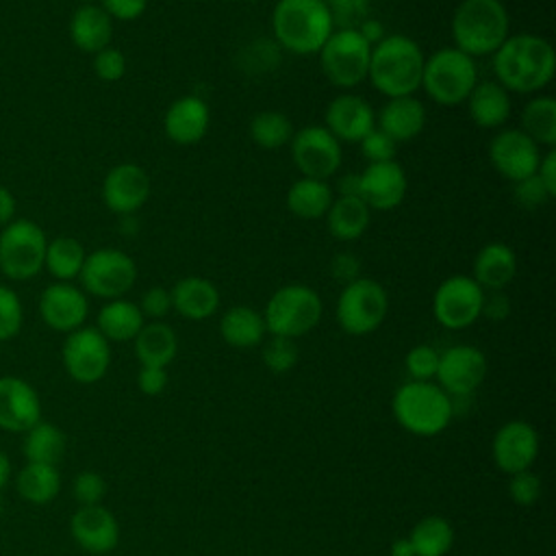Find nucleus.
I'll list each match as a JSON object with an SVG mask.
<instances>
[{
  "instance_id": "680f3d73",
  "label": "nucleus",
  "mask_w": 556,
  "mask_h": 556,
  "mask_svg": "<svg viewBox=\"0 0 556 556\" xmlns=\"http://www.w3.org/2000/svg\"><path fill=\"white\" fill-rule=\"evenodd\" d=\"M391 556H415V552H413V545H410L408 536L395 539V541L391 543Z\"/></svg>"
},
{
  "instance_id": "e433bc0d",
  "label": "nucleus",
  "mask_w": 556,
  "mask_h": 556,
  "mask_svg": "<svg viewBox=\"0 0 556 556\" xmlns=\"http://www.w3.org/2000/svg\"><path fill=\"white\" fill-rule=\"evenodd\" d=\"M408 541L415 556H445L454 545V528L445 517L428 515L413 526Z\"/></svg>"
},
{
  "instance_id": "58836bf2",
  "label": "nucleus",
  "mask_w": 556,
  "mask_h": 556,
  "mask_svg": "<svg viewBox=\"0 0 556 556\" xmlns=\"http://www.w3.org/2000/svg\"><path fill=\"white\" fill-rule=\"evenodd\" d=\"M22 450L28 463L56 467L65 454V434L59 426L50 421H37L33 428L26 430Z\"/></svg>"
},
{
  "instance_id": "603ef678",
  "label": "nucleus",
  "mask_w": 556,
  "mask_h": 556,
  "mask_svg": "<svg viewBox=\"0 0 556 556\" xmlns=\"http://www.w3.org/2000/svg\"><path fill=\"white\" fill-rule=\"evenodd\" d=\"M328 271L337 282L348 285V282L361 278V258L352 252H339L330 258Z\"/></svg>"
},
{
  "instance_id": "4c0bfd02",
  "label": "nucleus",
  "mask_w": 556,
  "mask_h": 556,
  "mask_svg": "<svg viewBox=\"0 0 556 556\" xmlns=\"http://www.w3.org/2000/svg\"><path fill=\"white\" fill-rule=\"evenodd\" d=\"M85 256H87V252L78 239H74L70 235H61V237H54L52 241H48L43 267L56 280L72 282L74 278H78Z\"/></svg>"
},
{
  "instance_id": "0eeeda50",
  "label": "nucleus",
  "mask_w": 556,
  "mask_h": 556,
  "mask_svg": "<svg viewBox=\"0 0 556 556\" xmlns=\"http://www.w3.org/2000/svg\"><path fill=\"white\" fill-rule=\"evenodd\" d=\"M478 83L476 59L458 48H439L424 59L421 87L430 100L441 106L463 104Z\"/></svg>"
},
{
  "instance_id": "052dcab7",
  "label": "nucleus",
  "mask_w": 556,
  "mask_h": 556,
  "mask_svg": "<svg viewBox=\"0 0 556 556\" xmlns=\"http://www.w3.org/2000/svg\"><path fill=\"white\" fill-rule=\"evenodd\" d=\"M358 189H361V185H358V174H345V176H341L339 182H337L339 195H358ZM358 198H361V195H358Z\"/></svg>"
},
{
  "instance_id": "9d476101",
  "label": "nucleus",
  "mask_w": 556,
  "mask_h": 556,
  "mask_svg": "<svg viewBox=\"0 0 556 556\" xmlns=\"http://www.w3.org/2000/svg\"><path fill=\"white\" fill-rule=\"evenodd\" d=\"M317 54L330 85L352 89L367 80L371 46L356 28H334Z\"/></svg>"
},
{
  "instance_id": "09e8293b",
  "label": "nucleus",
  "mask_w": 556,
  "mask_h": 556,
  "mask_svg": "<svg viewBox=\"0 0 556 556\" xmlns=\"http://www.w3.org/2000/svg\"><path fill=\"white\" fill-rule=\"evenodd\" d=\"M93 72L104 83H117L126 74V56L122 50L106 46L93 54Z\"/></svg>"
},
{
  "instance_id": "f3484780",
  "label": "nucleus",
  "mask_w": 556,
  "mask_h": 556,
  "mask_svg": "<svg viewBox=\"0 0 556 556\" xmlns=\"http://www.w3.org/2000/svg\"><path fill=\"white\" fill-rule=\"evenodd\" d=\"M150 191V176L137 163H119L102 180V202L119 217L137 213L148 202Z\"/></svg>"
},
{
  "instance_id": "7c9ffc66",
  "label": "nucleus",
  "mask_w": 556,
  "mask_h": 556,
  "mask_svg": "<svg viewBox=\"0 0 556 556\" xmlns=\"http://www.w3.org/2000/svg\"><path fill=\"white\" fill-rule=\"evenodd\" d=\"M324 219L334 239L356 241L369 228L371 208L358 195H337Z\"/></svg>"
},
{
  "instance_id": "aec40b11",
  "label": "nucleus",
  "mask_w": 556,
  "mask_h": 556,
  "mask_svg": "<svg viewBox=\"0 0 556 556\" xmlns=\"http://www.w3.org/2000/svg\"><path fill=\"white\" fill-rule=\"evenodd\" d=\"M358 195L369 208L391 211L402 204L408 189V178L397 161L367 163V167L358 174Z\"/></svg>"
},
{
  "instance_id": "20e7f679",
  "label": "nucleus",
  "mask_w": 556,
  "mask_h": 556,
  "mask_svg": "<svg viewBox=\"0 0 556 556\" xmlns=\"http://www.w3.org/2000/svg\"><path fill=\"white\" fill-rule=\"evenodd\" d=\"M271 35L291 54H317L334 30L321 0H278L271 11Z\"/></svg>"
},
{
  "instance_id": "2f4dec72",
  "label": "nucleus",
  "mask_w": 556,
  "mask_h": 556,
  "mask_svg": "<svg viewBox=\"0 0 556 556\" xmlns=\"http://www.w3.org/2000/svg\"><path fill=\"white\" fill-rule=\"evenodd\" d=\"M332 200H334V191L328 185V180L300 176L289 187L285 202H287V208L291 215H295L298 219L311 222V219L326 217Z\"/></svg>"
},
{
  "instance_id": "cd10ccee",
  "label": "nucleus",
  "mask_w": 556,
  "mask_h": 556,
  "mask_svg": "<svg viewBox=\"0 0 556 556\" xmlns=\"http://www.w3.org/2000/svg\"><path fill=\"white\" fill-rule=\"evenodd\" d=\"M517 276V254L502 241L482 245L473 258L471 278L484 291H504Z\"/></svg>"
},
{
  "instance_id": "f257e3e1",
  "label": "nucleus",
  "mask_w": 556,
  "mask_h": 556,
  "mask_svg": "<svg viewBox=\"0 0 556 556\" xmlns=\"http://www.w3.org/2000/svg\"><path fill=\"white\" fill-rule=\"evenodd\" d=\"M491 56L495 80L508 93L534 96L552 83L556 72L554 46L534 33L508 35Z\"/></svg>"
},
{
  "instance_id": "4be33fe9",
  "label": "nucleus",
  "mask_w": 556,
  "mask_h": 556,
  "mask_svg": "<svg viewBox=\"0 0 556 556\" xmlns=\"http://www.w3.org/2000/svg\"><path fill=\"white\" fill-rule=\"evenodd\" d=\"M41 421V402L30 382L17 376H0V428L26 432Z\"/></svg>"
},
{
  "instance_id": "c03bdc74",
  "label": "nucleus",
  "mask_w": 556,
  "mask_h": 556,
  "mask_svg": "<svg viewBox=\"0 0 556 556\" xmlns=\"http://www.w3.org/2000/svg\"><path fill=\"white\" fill-rule=\"evenodd\" d=\"M406 371L413 380H432L439 367V352L432 345H415L404 358Z\"/></svg>"
},
{
  "instance_id": "f03ea898",
  "label": "nucleus",
  "mask_w": 556,
  "mask_h": 556,
  "mask_svg": "<svg viewBox=\"0 0 556 556\" xmlns=\"http://www.w3.org/2000/svg\"><path fill=\"white\" fill-rule=\"evenodd\" d=\"M424 59L419 43L408 35H384L371 46L367 78L384 98L415 96L421 87Z\"/></svg>"
},
{
  "instance_id": "39448f33",
  "label": "nucleus",
  "mask_w": 556,
  "mask_h": 556,
  "mask_svg": "<svg viewBox=\"0 0 556 556\" xmlns=\"http://www.w3.org/2000/svg\"><path fill=\"white\" fill-rule=\"evenodd\" d=\"M391 410L406 432L434 437L452 421L454 400L430 380H410L393 393Z\"/></svg>"
},
{
  "instance_id": "2eb2a0df",
  "label": "nucleus",
  "mask_w": 556,
  "mask_h": 556,
  "mask_svg": "<svg viewBox=\"0 0 556 556\" xmlns=\"http://www.w3.org/2000/svg\"><path fill=\"white\" fill-rule=\"evenodd\" d=\"M489 363L480 348L476 345H452L445 352H439V367L434 378L439 387L450 397L471 395L486 378Z\"/></svg>"
},
{
  "instance_id": "6ab92c4d",
  "label": "nucleus",
  "mask_w": 556,
  "mask_h": 556,
  "mask_svg": "<svg viewBox=\"0 0 556 556\" xmlns=\"http://www.w3.org/2000/svg\"><path fill=\"white\" fill-rule=\"evenodd\" d=\"M491 454L497 469L508 476L530 469L539 456V434L534 426L521 419L506 421L493 437Z\"/></svg>"
},
{
  "instance_id": "f8f14e48",
  "label": "nucleus",
  "mask_w": 556,
  "mask_h": 556,
  "mask_svg": "<svg viewBox=\"0 0 556 556\" xmlns=\"http://www.w3.org/2000/svg\"><path fill=\"white\" fill-rule=\"evenodd\" d=\"M289 150L293 165L306 178L330 180L343 161L341 141L324 124L298 128L289 141Z\"/></svg>"
},
{
  "instance_id": "b1692460",
  "label": "nucleus",
  "mask_w": 556,
  "mask_h": 556,
  "mask_svg": "<svg viewBox=\"0 0 556 556\" xmlns=\"http://www.w3.org/2000/svg\"><path fill=\"white\" fill-rule=\"evenodd\" d=\"M211 126V109L200 96H180L163 115V130L176 146H193L204 139Z\"/></svg>"
},
{
  "instance_id": "a211bd4d",
  "label": "nucleus",
  "mask_w": 556,
  "mask_h": 556,
  "mask_svg": "<svg viewBox=\"0 0 556 556\" xmlns=\"http://www.w3.org/2000/svg\"><path fill=\"white\" fill-rule=\"evenodd\" d=\"M39 315L56 332H72L85 326L89 315L87 293L72 282H52L39 295Z\"/></svg>"
},
{
  "instance_id": "dca6fc26",
  "label": "nucleus",
  "mask_w": 556,
  "mask_h": 556,
  "mask_svg": "<svg viewBox=\"0 0 556 556\" xmlns=\"http://www.w3.org/2000/svg\"><path fill=\"white\" fill-rule=\"evenodd\" d=\"M489 161L502 178L515 185L536 174L541 148L519 128H500L489 141Z\"/></svg>"
},
{
  "instance_id": "6e6d98bb",
  "label": "nucleus",
  "mask_w": 556,
  "mask_h": 556,
  "mask_svg": "<svg viewBox=\"0 0 556 556\" xmlns=\"http://www.w3.org/2000/svg\"><path fill=\"white\" fill-rule=\"evenodd\" d=\"M482 315L491 321H504L510 315V300L504 291H484Z\"/></svg>"
},
{
  "instance_id": "4468645a",
  "label": "nucleus",
  "mask_w": 556,
  "mask_h": 556,
  "mask_svg": "<svg viewBox=\"0 0 556 556\" xmlns=\"http://www.w3.org/2000/svg\"><path fill=\"white\" fill-rule=\"evenodd\" d=\"M61 358L72 380L80 384H93L109 371L111 343L100 334L96 326H80L67 332Z\"/></svg>"
},
{
  "instance_id": "4d7b16f0",
  "label": "nucleus",
  "mask_w": 556,
  "mask_h": 556,
  "mask_svg": "<svg viewBox=\"0 0 556 556\" xmlns=\"http://www.w3.org/2000/svg\"><path fill=\"white\" fill-rule=\"evenodd\" d=\"M536 178L545 185V189L556 195V148H549L545 154H541Z\"/></svg>"
},
{
  "instance_id": "49530a36",
  "label": "nucleus",
  "mask_w": 556,
  "mask_h": 556,
  "mask_svg": "<svg viewBox=\"0 0 556 556\" xmlns=\"http://www.w3.org/2000/svg\"><path fill=\"white\" fill-rule=\"evenodd\" d=\"M72 495L80 506L100 504L106 495V482L96 471H80L72 482Z\"/></svg>"
},
{
  "instance_id": "e2e57ef3",
  "label": "nucleus",
  "mask_w": 556,
  "mask_h": 556,
  "mask_svg": "<svg viewBox=\"0 0 556 556\" xmlns=\"http://www.w3.org/2000/svg\"><path fill=\"white\" fill-rule=\"evenodd\" d=\"M9 473H11V460H9V456L0 450V491H2V486L7 484V480H9Z\"/></svg>"
},
{
  "instance_id": "bf43d9fd",
  "label": "nucleus",
  "mask_w": 556,
  "mask_h": 556,
  "mask_svg": "<svg viewBox=\"0 0 556 556\" xmlns=\"http://www.w3.org/2000/svg\"><path fill=\"white\" fill-rule=\"evenodd\" d=\"M11 219H15V198L0 185V226H7Z\"/></svg>"
},
{
  "instance_id": "7ed1b4c3",
  "label": "nucleus",
  "mask_w": 556,
  "mask_h": 556,
  "mask_svg": "<svg viewBox=\"0 0 556 556\" xmlns=\"http://www.w3.org/2000/svg\"><path fill=\"white\" fill-rule=\"evenodd\" d=\"M454 48L471 59L491 56L510 35L508 9L502 0H460L452 13Z\"/></svg>"
},
{
  "instance_id": "1a4fd4ad",
  "label": "nucleus",
  "mask_w": 556,
  "mask_h": 556,
  "mask_svg": "<svg viewBox=\"0 0 556 556\" xmlns=\"http://www.w3.org/2000/svg\"><path fill=\"white\" fill-rule=\"evenodd\" d=\"M48 237L26 217L11 219L0 230V271L11 280H30L43 269Z\"/></svg>"
},
{
  "instance_id": "ddd939ff",
  "label": "nucleus",
  "mask_w": 556,
  "mask_h": 556,
  "mask_svg": "<svg viewBox=\"0 0 556 556\" xmlns=\"http://www.w3.org/2000/svg\"><path fill=\"white\" fill-rule=\"evenodd\" d=\"M484 289L467 274L445 278L432 295V315L447 330H463L482 317Z\"/></svg>"
},
{
  "instance_id": "a18cd8bd",
  "label": "nucleus",
  "mask_w": 556,
  "mask_h": 556,
  "mask_svg": "<svg viewBox=\"0 0 556 556\" xmlns=\"http://www.w3.org/2000/svg\"><path fill=\"white\" fill-rule=\"evenodd\" d=\"M361 154L367 159V163H384V161H395L397 154V143L384 135L380 128H374L367 132L361 141Z\"/></svg>"
},
{
  "instance_id": "0e129e2a",
  "label": "nucleus",
  "mask_w": 556,
  "mask_h": 556,
  "mask_svg": "<svg viewBox=\"0 0 556 556\" xmlns=\"http://www.w3.org/2000/svg\"><path fill=\"white\" fill-rule=\"evenodd\" d=\"M80 2H83V4H89V2H93V0H80Z\"/></svg>"
},
{
  "instance_id": "5701e85b",
  "label": "nucleus",
  "mask_w": 556,
  "mask_h": 556,
  "mask_svg": "<svg viewBox=\"0 0 556 556\" xmlns=\"http://www.w3.org/2000/svg\"><path fill=\"white\" fill-rule=\"evenodd\" d=\"M72 539L89 554H106L119 541V526L115 515L102 504L80 506L70 519Z\"/></svg>"
},
{
  "instance_id": "ea45409f",
  "label": "nucleus",
  "mask_w": 556,
  "mask_h": 556,
  "mask_svg": "<svg viewBox=\"0 0 556 556\" xmlns=\"http://www.w3.org/2000/svg\"><path fill=\"white\" fill-rule=\"evenodd\" d=\"M295 128L282 111H261L250 122V139L261 150H278L289 146Z\"/></svg>"
},
{
  "instance_id": "5fc2aeb1",
  "label": "nucleus",
  "mask_w": 556,
  "mask_h": 556,
  "mask_svg": "<svg viewBox=\"0 0 556 556\" xmlns=\"http://www.w3.org/2000/svg\"><path fill=\"white\" fill-rule=\"evenodd\" d=\"M167 369L165 367H143L137 374V387L146 395H159L167 387Z\"/></svg>"
},
{
  "instance_id": "f704fd0d",
  "label": "nucleus",
  "mask_w": 556,
  "mask_h": 556,
  "mask_svg": "<svg viewBox=\"0 0 556 556\" xmlns=\"http://www.w3.org/2000/svg\"><path fill=\"white\" fill-rule=\"evenodd\" d=\"M539 148L556 146V100L552 96H532L521 111V128Z\"/></svg>"
},
{
  "instance_id": "8fccbe9b",
  "label": "nucleus",
  "mask_w": 556,
  "mask_h": 556,
  "mask_svg": "<svg viewBox=\"0 0 556 556\" xmlns=\"http://www.w3.org/2000/svg\"><path fill=\"white\" fill-rule=\"evenodd\" d=\"M513 195L517 200V204H521L523 208H539V206H545L554 195L545 189V185L536 178V174L515 182V189H513Z\"/></svg>"
},
{
  "instance_id": "6e6552de",
  "label": "nucleus",
  "mask_w": 556,
  "mask_h": 556,
  "mask_svg": "<svg viewBox=\"0 0 556 556\" xmlns=\"http://www.w3.org/2000/svg\"><path fill=\"white\" fill-rule=\"evenodd\" d=\"M389 313V293L387 289L374 278H356L343 285L334 317L343 332L352 337H365L378 330Z\"/></svg>"
},
{
  "instance_id": "c756f323",
  "label": "nucleus",
  "mask_w": 556,
  "mask_h": 556,
  "mask_svg": "<svg viewBox=\"0 0 556 556\" xmlns=\"http://www.w3.org/2000/svg\"><path fill=\"white\" fill-rule=\"evenodd\" d=\"M132 343L135 356L143 367H167L178 352L176 330L165 321L143 324Z\"/></svg>"
},
{
  "instance_id": "423d86ee",
  "label": "nucleus",
  "mask_w": 556,
  "mask_h": 556,
  "mask_svg": "<svg viewBox=\"0 0 556 556\" xmlns=\"http://www.w3.org/2000/svg\"><path fill=\"white\" fill-rule=\"evenodd\" d=\"M324 315V302L319 293L302 282H289L278 287L265 304L263 321L271 337L300 339L308 334Z\"/></svg>"
},
{
  "instance_id": "473e14b6",
  "label": "nucleus",
  "mask_w": 556,
  "mask_h": 556,
  "mask_svg": "<svg viewBox=\"0 0 556 556\" xmlns=\"http://www.w3.org/2000/svg\"><path fill=\"white\" fill-rule=\"evenodd\" d=\"M265 332L267 328L263 321V313L245 304L230 306L219 319L222 339L237 350H250L261 345Z\"/></svg>"
},
{
  "instance_id": "a19ab883",
  "label": "nucleus",
  "mask_w": 556,
  "mask_h": 556,
  "mask_svg": "<svg viewBox=\"0 0 556 556\" xmlns=\"http://www.w3.org/2000/svg\"><path fill=\"white\" fill-rule=\"evenodd\" d=\"M334 28H358L371 17V0H321Z\"/></svg>"
},
{
  "instance_id": "13d9d810",
  "label": "nucleus",
  "mask_w": 556,
  "mask_h": 556,
  "mask_svg": "<svg viewBox=\"0 0 556 556\" xmlns=\"http://www.w3.org/2000/svg\"><path fill=\"white\" fill-rule=\"evenodd\" d=\"M356 30L363 35V39H365L369 46H376V43L384 37V26H382V22H378L376 17H367Z\"/></svg>"
},
{
  "instance_id": "c85d7f7f",
  "label": "nucleus",
  "mask_w": 556,
  "mask_h": 556,
  "mask_svg": "<svg viewBox=\"0 0 556 556\" xmlns=\"http://www.w3.org/2000/svg\"><path fill=\"white\" fill-rule=\"evenodd\" d=\"M67 30H70L72 43L78 50L96 54V52L104 50L106 46H111L113 20L100 4L89 2V4H80L72 13Z\"/></svg>"
},
{
  "instance_id": "bb28decb",
  "label": "nucleus",
  "mask_w": 556,
  "mask_h": 556,
  "mask_svg": "<svg viewBox=\"0 0 556 556\" xmlns=\"http://www.w3.org/2000/svg\"><path fill=\"white\" fill-rule=\"evenodd\" d=\"M465 104L471 122L484 130H500L513 113L510 93L497 80H478Z\"/></svg>"
},
{
  "instance_id": "864d4df0",
  "label": "nucleus",
  "mask_w": 556,
  "mask_h": 556,
  "mask_svg": "<svg viewBox=\"0 0 556 556\" xmlns=\"http://www.w3.org/2000/svg\"><path fill=\"white\" fill-rule=\"evenodd\" d=\"M100 7L109 13L111 20L132 22L146 13L148 0H100Z\"/></svg>"
},
{
  "instance_id": "de8ad7c7",
  "label": "nucleus",
  "mask_w": 556,
  "mask_h": 556,
  "mask_svg": "<svg viewBox=\"0 0 556 556\" xmlns=\"http://www.w3.org/2000/svg\"><path fill=\"white\" fill-rule=\"evenodd\" d=\"M508 493L517 506H532L541 497V478L530 469L517 471L510 476Z\"/></svg>"
},
{
  "instance_id": "9b49d317",
  "label": "nucleus",
  "mask_w": 556,
  "mask_h": 556,
  "mask_svg": "<svg viewBox=\"0 0 556 556\" xmlns=\"http://www.w3.org/2000/svg\"><path fill=\"white\" fill-rule=\"evenodd\" d=\"M80 289L102 300L124 298L137 282V263L119 248H98L85 256Z\"/></svg>"
},
{
  "instance_id": "c9c22d12",
  "label": "nucleus",
  "mask_w": 556,
  "mask_h": 556,
  "mask_svg": "<svg viewBox=\"0 0 556 556\" xmlns=\"http://www.w3.org/2000/svg\"><path fill=\"white\" fill-rule=\"evenodd\" d=\"M15 486L20 497H24L26 502L48 504L59 495L61 476L54 465L26 463L15 478Z\"/></svg>"
},
{
  "instance_id": "412c9836",
  "label": "nucleus",
  "mask_w": 556,
  "mask_h": 556,
  "mask_svg": "<svg viewBox=\"0 0 556 556\" xmlns=\"http://www.w3.org/2000/svg\"><path fill=\"white\" fill-rule=\"evenodd\" d=\"M324 126L339 141L358 143L367 132L376 128V111L365 98L356 93H339L326 106Z\"/></svg>"
},
{
  "instance_id": "3c124183",
  "label": "nucleus",
  "mask_w": 556,
  "mask_h": 556,
  "mask_svg": "<svg viewBox=\"0 0 556 556\" xmlns=\"http://www.w3.org/2000/svg\"><path fill=\"white\" fill-rule=\"evenodd\" d=\"M137 306H139L143 319L161 321L172 311V293L165 287H150L141 295V302Z\"/></svg>"
},
{
  "instance_id": "79ce46f5",
  "label": "nucleus",
  "mask_w": 556,
  "mask_h": 556,
  "mask_svg": "<svg viewBox=\"0 0 556 556\" xmlns=\"http://www.w3.org/2000/svg\"><path fill=\"white\" fill-rule=\"evenodd\" d=\"M298 345L287 337H271L263 345V363L271 374H287L298 363Z\"/></svg>"
},
{
  "instance_id": "a878e982",
  "label": "nucleus",
  "mask_w": 556,
  "mask_h": 556,
  "mask_svg": "<svg viewBox=\"0 0 556 556\" xmlns=\"http://www.w3.org/2000/svg\"><path fill=\"white\" fill-rule=\"evenodd\" d=\"M172 311L189 321H204L219 308L217 287L202 276H185L172 289Z\"/></svg>"
},
{
  "instance_id": "393cba45",
  "label": "nucleus",
  "mask_w": 556,
  "mask_h": 556,
  "mask_svg": "<svg viewBox=\"0 0 556 556\" xmlns=\"http://www.w3.org/2000/svg\"><path fill=\"white\" fill-rule=\"evenodd\" d=\"M426 126V106L415 96L387 98L376 111V128L389 135L395 143H406L421 135Z\"/></svg>"
},
{
  "instance_id": "72a5a7b5",
  "label": "nucleus",
  "mask_w": 556,
  "mask_h": 556,
  "mask_svg": "<svg viewBox=\"0 0 556 556\" xmlns=\"http://www.w3.org/2000/svg\"><path fill=\"white\" fill-rule=\"evenodd\" d=\"M143 324L146 319L139 306L126 298L106 300V304L98 311V319H96V328L109 343L132 341Z\"/></svg>"
},
{
  "instance_id": "37998d69",
  "label": "nucleus",
  "mask_w": 556,
  "mask_h": 556,
  "mask_svg": "<svg viewBox=\"0 0 556 556\" xmlns=\"http://www.w3.org/2000/svg\"><path fill=\"white\" fill-rule=\"evenodd\" d=\"M22 321L24 311L20 295L11 287L0 285V341L13 339L22 330Z\"/></svg>"
}]
</instances>
